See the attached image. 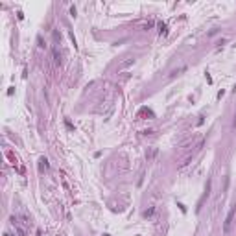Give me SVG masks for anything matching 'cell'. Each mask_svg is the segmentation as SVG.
<instances>
[{
  "label": "cell",
  "instance_id": "obj_1",
  "mask_svg": "<svg viewBox=\"0 0 236 236\" xmlns=\"http://www.w3.org/2000/svg\"><path fill=\"white\" fill-rule=\"evenodd\" d=\"M234 214H236V207H231V210H229V214L225 218V221H223V233L227 234L229 231H231V225H233V219H234Z\"/></svg>",
  "mask_w": 236,
  "mask_h": 236
},
{
  "label": "cell",
  "instance_id": "obj_2",
  "mask_svg": "<svg viewBox=\"0 0 236 236\" xmlns=\"http://www.w3.org/2000/svg\"><path fill=\"white\" fill-rule=\"evenodd\" d=\"M39 168H41V170H42V168H44V170L48 168V160H46V159H44V157H42V159H41V160H39Z\"/></svg>",
  "mask_w": 236,
  "mask_h": 236
},
{
  "label": "cell",
  "instance_id": "obj_3",
  "mask_svg": "<svg viewBox=\"0 0 236 236\" xmlns=\"http://www.w3.org/2000/svg\"><path fill=\"white\" fill-rule=\"evenodd\" d=\"M168 33V28H166V24H160V35H166Z\"/></svg>",
  "mask_w": 236,
  "mask_h": 236
},
{
  "label": "cell",
  "instance_id": "obj_4",
  "mask_svg": "<svg viewBox=\"0 0 236 236\" xmlns=\"http://www.w3.org/2000/svg\"><path fill=\"white\" fill-rule=\"evenodd\" d=\"M70 15H72V17H76V7H74V6L70 7Z\"/></svg>",
  "mask_w": 236,
  "mask_h": 236
},
{
  "label": "cell",
  "instance_id": "obj_5",
  "mask_svg": "<svg viewBox=\"0 0 236 236\" xmlns=\"http://www.w3.org/2000/svg\"><path fill=\"white\" fill-rule=\"evenodd\" d=\"M233 124H234V125H236V115H234V122H233Z\"/></svg>",
  "mask_w": 236,
  "mask_h": 236
},
{
  "label": "cell",
  "instance_id": "obj_6",
  "mask_svg": "<svg viewBox=\"0 0 236 236\" xmlns=\"http://www.w3.org/2000/svg\"><path fill=\"white\" fill-rule=\"evenodd\" d=\"M233 91H234V92H236V85H234V89H233Z\"/></svg>",
  "mask_w": 236,
  "mask_h": 236
},
{
  "label": "cell",
  "instance_id": "obj_7",
  "mask_svg": "<svg viewBox=\"0 0 236 236\" xmlns=\"http://www.w3.org/2000/svg\"><path fill=\"white\" fill-rule=\"evenodd\" d=\"M39 236H41V234H39Z\"/></svg>",
  "mask_w": 236,
  "mask_h": 236
}]
</instances>
